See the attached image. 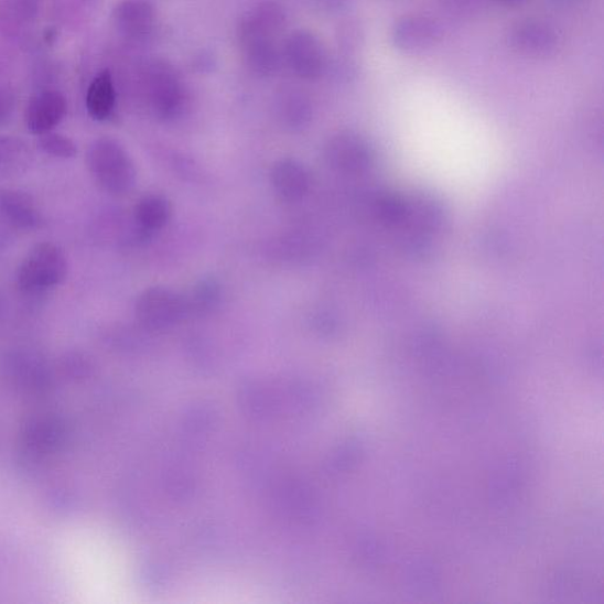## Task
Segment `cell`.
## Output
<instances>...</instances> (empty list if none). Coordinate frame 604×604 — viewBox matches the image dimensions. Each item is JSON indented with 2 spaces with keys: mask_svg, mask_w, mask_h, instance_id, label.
<instances>
[{
  "mask_svg": "<svg viewBox=\"0 0 604 604\" xmlns=\"http://www.w3.org/2000/svg\"><path fill=\"white\" fill-rule=\"evenodd\" d=\"M86 161L89 173L106 192L125 195L136 187V165L119 141L110 138L94 141L88 149Z\"/></svg>",
  "mask_w": 604,
  "mask_h": 604,
  "instance_id": "7a4b0ae2",
  "label": "cell"
},
{
  "mask_svg": "<svg viewBox=\"0 0 604 604\" xmlns=\"http://www.w3.org/2000/svg\"><path fill=\"white\" fill-rule=\"evenodd\" d=\"M271 180L279 196L289 203H298L310 192V173L304 164L294 159L277 161L272 168Z\"/></svg>",
  "mask_w": 604,
  "mask_h": 604,
  "instance_id": "8fae6325",
  "label": "cell"
},
{
  "mask_svg": "<svg viewBox=\"0 0 604 604\" xmlns=\"http://www.w3.org/2000/svg\"><path fill=\"white\" fill-rule=\"evenodd\" d=\"M66 100L58 91H43L33 96L24 112L26 129L33 136L53 131L64 119Z\"/></svg>",
  "mask_w": 604,
  "mask_h": 604,
  "instance_id": "9c48e42d",
  "label": "cell"
},
{
  "mask_svg": "<svg viewBox=\"0 0 604 604\" xmlns=\"http://www.w3.org/2000/svg\"><path fill=\"white\" fill-rule=\"evenodd\" d=\"M114 24L123 36L131 40H142L153 32L157 13L147 0H123L112 13Z\"/></svg>",
  "mask_w": 604,
  "mask_h": 604,
  "instance_id": "30bf717a",
  "label": "cell"
},
{
  "mask_svg": "<svg viewBox=\"0 0 604 604\" xmlns=\"http://www.w3.org/2000/svg\"><path fill=\"white\" fill-rule=\"evenodd\" d=\"M222 295L219 283L213 279L201 281L186 299L187 310L207 311L217 305Z\"/></svg>",
  "mask_w": 604,
  "mask_h": 604,
  "instance_id": "e0dca14e",
  "label": "cell"
},
{
  "mask_svg": "<svg viewBox=\"0 0 604 604\" xmlns=\"http://www.w3.org/2000/svg\"><path fill=\"white\" fill-rule=\"evenodd\" d=\"M443 30L439 22L423 14H408L398 20L391 31V41L398 52L416 55L438 45Z\"/></svg>",
  "mask_w": 604,
  "mask_h": 604,
  "instance_id": "52a82bcc",
  "label": "cell"
},
{
  "mask_svg": "<svg viewBox=\"0 0 604 604\" xmlns=\"http://www.w3.org/2000/svg\"><path fill=\"white\" fill-rule=\"evenodd\" d=\"M147 82L154 112L163 120L175 119L186 105V91L176 72L165 63H155L151 65Z\"/></svg>",
  "mask_w": 604,
  "mask_h": 604,
  "instance_id": "5b68a950",
  "label": "cell"
},
{
  "mask_svg": "<svg viewBox=\"0 0 604 604\" xmlns=\"http://www.w3.org/2000/svg\"><path fill=\"white\" fill-rule=\"evenodd\" d=\"M172 205L170 199L160 194H148L143 196L136 208V219L145 231L162 229L170 223Z\"/></svg>",
  "mask_w": 604,
  "mask_h": 604,
  "instance_id": "9a60e30c",
  "label": "cell"
},
{
  "mask_svg": "<svg viewBox=\"0 0 604 604\" xmlns=\"http://www.w3.org/2000/svg\"><path fill=\"white\" fill-rule=\"evenodd\" d=\"M287 24V14L276 2H261L247 11L238 25L240 52L248 69L270 76L280 68L283 47L280 37Z\"/></svg>",
  "mask_w": 604,
  "mask_h": 604,
  "instance_id": "6da1fadb",
  "label": "cell"
},
{
  "mask_svg": "<svg viewBox=\"0 0 604 604\" xmlns=\"http://www.w3.org/2000/svg\"><path fill=\"white\" fill-rule=\"evenodd\" d=\"M364 142L355 133L343 132L334 137L326 147V159L335 170L356 172L364 164Z\"/></svg>",
  "mask_w": 604,
  "mask_h": 604,
  "instance_id": "4fadbf2b",
  "label": "cell"
},
{
  "mask_svg": "<svg viewBox=\"0 0 604 604\" xmlns=\"http://www.w3.org/2000/svg\"><path fill=\"white\" fill-rule=\"evenodd\" d=\"M187 311L186 299L164 288L144 291L137 302L139 321L149 328L170 327Z\"/></svg>",
  "mask_w": 604,
  "mask_h": 604,
  "instance_id": "8992f818",
  "label": "cell"
},
{
  "mask_svg": "<svg viewBox=\"0 0 604 604\" xmlns=\"http://www.w3.org/2000/svg\"><path fill=\"white\" fill-rule=\"evenodd\" d=\"M39 147L45 154L58 159H73L78 153L77 145L73 140L53 131L41 136Z\"/></svg>",
  "mask_w": 604,
  "mask_h": 604,
  "instance_id": "ac0fdd59",
  "label": "cell"
},
{
  "mask_svg": "<svg viewBox=\"0 0 604 604\" xmlns=\"http://www.w3.org/2000/svg\"><path fill=\"white\" fill-rule=\"evenodd\" d=\"M284 114H287V120L291 123L299 126L302 122H305L309 116V109L308 105L304 103H301V100L298 98L293 99V103L287 107V110H284Z\"/></svg>",
  "mask_w": 604,
  "mask_h": 604,
  "instance_id": "d6986e66",
  "label": "cell"
},
{
  "mask_svg": "<svg viewBox=\"0 0 604 604\" xmlns=\"http://www.w3.org/2000/svg\"><path fill=\"white\" fill-rule=\"evenodd\" d=\"M515 52L528 58H546L557 52L559 37L556 30L542 21L517 23L509 36Z\"/></svg>",
  "mask_w": 604,
  "mask_h": 604,
  "instance_id": "ba28073f",
  "label": "cell"
},
{
  "mask_svg": "<svg viewBox=\"0 0 604 604\" xmlns=\"http://www.w3.org/2000/svg\"><path fill=\"white\" fill-rule=\"evenodd\" d=\"M0 215L17 229L29 230L36 228L41 223L35 201L22 191H0Z\"/></svg>",
  "mask_w": 604,
  "mask_h": 604,
  "instance_id": "7c38bea8",
  "label": "cell"
},
{
  "mask_svg": "<svg viewBox=\"0 0 604 604\" xmlns=\"http://www.w3.org/2000/svg\"><path fill=\"white\" fill-rule=\"evenodd\" d=\"M116 90L111 74L99 73L91 82L87 94V109L93 120L106 121L114 111Z\"/></svg>",
  "mask_w": 604,
  "mask_h": 604,
  "instance_id": "5bb4252c",
  "label": "cell"
},
{
  "mask_svg": "<svg viewBox=\"0 0 604 604\" xmlns=\"http://www.w3.org/2000/svg\"><path fill=\"white\" fill-rule=\"evenodd\" d=\"M13 109L12 95L6 89H0V125H3Z\"/></svg>",
  "mask_w": 604,
  "mask_h": 604,
  "instance_id": "ffe728a7",
  "label": "cell"
},
{
  "mask_svg": "<svg viewBox=\"0 0 604 604\" xmlns=\"http://www.w3.org/2000/svg\"><path fill=\"white\" fill-rule=\"evenodd\" d=\"M68 276V260L61 247L42 242L32 247L19 268L17 282L22 291L39 293L60 287Z\"/></svg>",
  "mask_w": 604,
  "mask_h": 604,
  "instance_id": "3957f363",
  "label": "cell"
},
{
  "mask_svg": "<svg viewBox=\"0 0 604 604\" xmlns=\"http://www.w3.org/2000/svg\"><path fill=\"white\" fill-rule=\"evenodd\" d=\"M547 2L558 10L575 11L582 9L586 0H547Z\"/></svg>",
  "mask_w": 604,
  "mask_h": 604,
  "instance_id": "44dd1931",
  "label": "cell"
},
{
  "mask_svg": "<svg viewBox=\"0 0 604 604\" xmlns=\"http://www.w3.org/2000/svg\"><path fill=\"white\" fill-rule=\"evenodd\" d=\"M283 57L292 72L302 79L315 80L328 68L326 47L310 30H296L283 44Z\"/></svg>",
  "mask_w": 604,
  "mask_h": 604,
  "instance_id": "277c9868",
  "label": "cell"
},
{
  "mask_svg": "<svg viewBox=\"0 0 604 604\" xmlns=\"http://www.w3.org/2000/svg\"><path fill=\"white\" fill-rule=\"evenodd\" d=\"M494 2L501 8H518L528 2V0H494Z\"/></svg>",
  "mask_w": 604,
  "mask_h": 604,
  "instance_id": "7402d4cb",
  "label": "cell"
},
{
  "mask_svg": "<svg viewBox=\"0 0 604 604\" xmlns=\"http://www.w3.org/2000/svg\"><path fill=\"white\" fill-rule=\"evenodd\" d=\"M28 145L13 137H0V179L19 176L28 170Z\"/></svg>",
  "mask_w": 604,
  "mask_h": 604,
  "instance_id": "2e32d148",
  "label": "cell"
}]
</instances>
